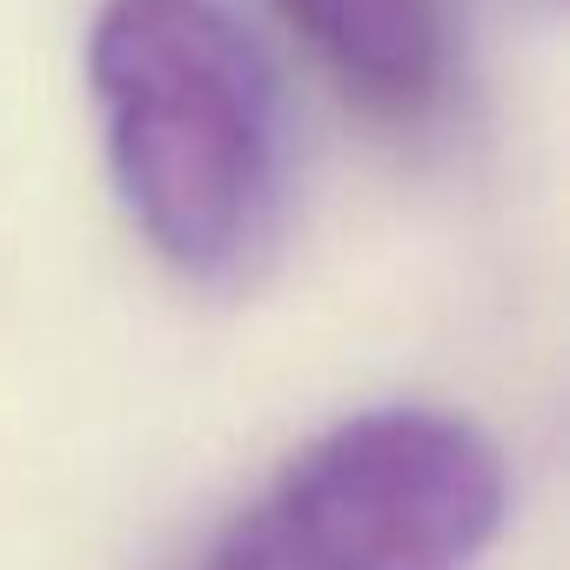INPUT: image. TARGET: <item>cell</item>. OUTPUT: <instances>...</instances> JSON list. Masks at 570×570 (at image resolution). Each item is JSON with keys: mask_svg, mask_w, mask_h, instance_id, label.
I'll list each match as a JSON object with an SVG mask.
<instances>
[{"mask_svg": "<svg viewBox=\"0 0 570 570\" xmlns=\"http://www.w3.org/2000/svg\"><path fill=\"white\" fill-rule=\"evenodd\" d=\"M88 81L135 228L195 282H228L282 208V115L222 0H101Z\"/></svg>", "mask_w": 570, "mask_h": 570, "instance_id": "1", "label": "cell"}, {"mask_svg": "<svg viewBox=\"0 0 570 570\" xmlns=\"http://www.w3.org/2000/svg\"><path fill=\"white\" fill-rule=\"evenodd\" d=\"M503 523V456L436 410H370L309 443L202 570H470Z\"/></svg>", "mask_w": 570, "mask_h": 570, "instance_id": "2", "label": "cell"}, {"mask_svg": "<svg viewBox=\"0 0 570 570\" xmlns=\"http://www.w3.org/2000/svg\"><path fill=\"white\" fill-rule=\"evenodd\" d=\"M323 68L383 121H423L450 75L443 0H275Z\"/></svg>", "mask_w": 570, "mask_h": 570, "instance_id": "3", "label": "cell"}]
</instances>
